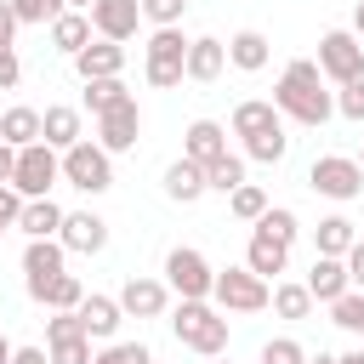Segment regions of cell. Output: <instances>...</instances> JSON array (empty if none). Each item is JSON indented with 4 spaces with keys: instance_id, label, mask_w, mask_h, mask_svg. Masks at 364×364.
I'll use <instances>...</instances> for the list:
<instances>
[{
    "instance_id": "cell-55",
    "label": "cell",
    "mask_w": 364,
    "mask_h": 364,
    "mask_svg": "<svg viewBox=\"0 0 364 364\" xmlns=\"http://www.w3.org/2000/svg\"><path fill=\"white\" fill-rule=\"evenodd\" d=\"M222 364H228V358H222Z\"/></svg>"
},
{
    "instance_id": "cell-9",
    "label": "cell",
    "mask_w": 364,
    "mask_h": 364,
    "mask_svg": "<svg viewBox=\"0 0 364 364\" xmlns=\"http://www.w3.org/2000/svg\"><path fill=\"white\" fill-rule=\"evenodd\" d=\"M165 284L182 296V301H210V284H216V267L193 250V245H176L165 256Z\"/></svg>"
},
{
    "instance_id": "cell-44",
    "label": "cell",
    "mask_w": 364,
    "mask_h": 364,
    "mask_svg": "<svg viewBox=\"0 0 364 364\" xmlns=\"http://www.w3.org/2000/svg\"><path fill=\"white\" fill-rule=\"evenodd\" d=\"M23 80V63H17V51H0V91H11Z\"/></svg>"
},
{
    "instance_id": "cell-48",
    "label": "cell",
    "mask_w": 364,
    "mask_h": 364,
    "mask_svg": "<svg viewBox=\"0 0 364 364\" xmlns=\"http://www.w3.org/2000/svg\"><path fill=\"white\" fill-rule=\"evenodd\" d=\"M11 364H51V353H46V347H17Z\"/></svg>"
},
{
    "instance_id": "cell-19",
    "label": "cell",
    "mask_w": 364,
    "mask_h": 364,
    "mask_svg": "<svg viewBox=\"0 0 364 364\" xmlns=\"http://www.w3.org/2000/svg\"><path fill=\"white\" fill-rule=\"evenodd\" d=\"M222 154H228V131H222L216 119H193V125H188V136H182V159L210 165V159H222Z\"/></svg>"
},
{
    "instance_id": "cell-50",
    "label": "cell",
    "mask_w": 364,
    "mask_h": 364,
    "mask_svg": "<svg viewBox=\"0 0 364 364\" xmlns=\"http://www.w3.org/2000/svg\"><path fill=\"white\" fill-rule=\"evenodd\" d=\"M336 364H364V347H353V353H341Z\"/></svg>"
},
{
    "instance_id": "cell-42",
    "label": "cell",
    "mask_w": 364,
    "mask_h": 364,
    "mask_svg": "<svg viewBox=\"0 0 364 364\" xmlns=\"http://www.w3.org/2000/svg\"><path fill=\"white\" fill-rule=\"evenodd\" d=\"M336 114H341V119H358V125H364V80H347V85L336 91Z\"/></svg>"
},
{
    "instance_id": "cell-3",
    "label": "cell",
    "mask_w": 364,
    "mask_h": 364,
    "mask_svg": "<svg viewBox=\"0 0 364 364\" xmlns=\"http://www.w3.org/2000/svg\"><path fill=\"white\" fill-rule=\"evenodd\" d=\"M142 74H148L154 91H171V85L188 80V40H182V28H154V34H148Z\"/></svg>"
},
{
    "instance_id": "cell-45",
    "label": "cell",
    "mask_w": 364,
    "mask_h": 364,
    "mask_svg": "<svg viewBox=\"0 0 364 364\" xmlns=\"http://www.w3.org/2000/svg\"><path fill=\"white\" fill-rule=\"evenodd\" d=\"M341 262H347V279H353V290H364V239H358V245H353Z\"/></svg>"
},
{
    "instance_id": "cell-1",
    "label": "cell",
    "mask_w": 364,
    "mask_h": 364,
    "mask_svg": "<svg viewBox=\"0 0 364 364\" xmlns=\"http://www.w3.org/2000/svg\"><path fill=\"white\" fill-rule=\"evenodd\" d=\"M273 108H279L284 119H296V125H313V131L336 114V97L324 91V74H318L313 57L284 63V74H279V85H273Z\"/></svg>"
},
{
    "instance_id": "cell-14",
    "label": "cell",
    "mask_w": 364,
    "mask_h": 364,
    "mask_svg": "<svg viewBox=\"0 0 364 364\" xmlns=\"http://www.w3.org/2000/svg\"><path fill=\"white\" fill-rule=\"evenodd\" d=\"M165 301H171V284H165V279H125V284H119L125 318H159Z\"/></svg>"
},
{
    "instance_id": "cell-51",
    "label": "cell",
    "mask_w": 364,
    "mask_h": 364,
    "mask_svg": "<svg viewBox=\"0 0 364 364\" xmlns=\"http://www.w3.org/2000/svg\"><path fill=\"white\" fill-rule=\"evenodd\" d=\"M11 353H17V347H11L6 336H0V364H11Z\"/></svg>"
},
{
    "instance_id": "cell-47",
    "label": "cell",
    "mask_w": 364,
    "mask_h": 364,
    "mask_svg": "<svg viewBox=\"0 0 364 364\" xmlns=\"http://www.w3.org/2000/svg\"><path fill=\"white\" fill-rule=\"evenodd\" d=\"M11 34H17V11L0 0V51H11Z\"/></svg>"
},
{
    "instance_id": "cell-16",
    "label": "cell",
    "mask_w": 364,
    "mask_h": 364,
    "mask_svg": "<svg viewBox=\"0 0 364 364\" xmlns=\"http://www.w3.org/2000/svg\"><path fill=\"white\" fill-rule=\"evenodd\" d=\"M119 318H125L119 296H85V301H80V330H85L91 341H114Z\"/></svg>"
},
{
    "instance_id": "cell-12",
    "label": "cell",
    "mask_w": 364,
    "mask_h": 364,
    "mask_svg": "<svg viewBox=\"0 0 364 364\" xmlns=\"http://www.w3.org/2000/svg\"><path fill=\"white\" fill-rule=\"evenodd\" d=\"M136 131H142V108H136V97L119 102V108H108V114H97V142H102L108 154L136 148Z\"/></svg>"
},
{
    "instance_id": "cell-36",
    "label": "cell",
    "mask_w": 364,
    "mask_h": 364,
    "mask_svg": "<svg viewBox=\"0 0 364 364\" xmlns=\"http://www.w3.org/2000/svg\"><path fill=\"white\" fill-rule=\"evenodd\" d=\"M330 324H341V330L364 336V290H347L341 301H330Z\"/></svg>"
},
{
    "instance_id": "cell-5",
    "label": "cell",
    "mask_w": 364,
    "mask_h": 364,
    "mask_svg": "<svg viewBox=\"0 0 364 364\" xmlns=\"http://www.w3.org/2000/svg\"><path fill=\"white\" fill-rule=\"evenodd\" d=\"M57 176H63V154H57L51 142H28V148H17V176H11V188H17L23 199H51Z\"/></svg>"
},
{
    "instance_id": "cell-20",
    "label": "cell",
    "mask_w": 364,
    "mask_h": 364,
    "mask_svg": "<svg viewBox=\"0 0 364 364\" xmlns=\"http://www.w3.org/2000/svg\"><path fill=\"white\" fill-rule=\"evenodd\" d=\"M222 68H228V46H222V40H210V34L188 40V80L210 85V80H216Z\"/></svg>"
},
{
    "instance_id": "cell-29",
    "label": "cell",
    "mask_w": 364,
    "mask_h": 364,
    "mask_svg": "<svg viewBox=\"0 0 364 364\" xmlns=\"http://www.w3.org/2000/svg\"><path fill=\"white\" fill-rule=\"evenodd\" d=\"M313 239H318V256H347V250L358 245V233H353V222H347V216H324Z\"/></svg>"
},
{
    "instance_id": "cell-23",
    "label": "cell",
    "mask_w": 364,
    "mask_h": 364,
    "mask_svg": "<svg viewBox=\"0 0 364 364\" xmlns=\"http://www.w3.org/2000/svg\"><path fill=\"white\" fill-rule=\"evenodd\" d=\"M165 193H171L176 205H193L199 193H210V188H205V165H193V159H171V165H165Z\"/></svg>"
},
{
    "instance_id": "cell-18",
    "label": "cell",
    "mask_w": 364,
    "mask_h": 364,
    "mask_svg": "<svg viewBox=\"0 0 364 364\" xmlns=\"http://www.w3.org/2000/svg\"><path fill=\"white\" fill-rule=\"evenodd\" d=\"M40 142H51L57 154H68L74 142H85V136H80V108H68V102H51V108L40 114Z\"/></svg>"
},
{
    "instance_id": "cell-46",
    "label": "cell",
    "mask_w": 364,
    "mask_h": 364,
    "mask_svg": "<svg viewBox=\"0 0 364 364\" xmlns=\"http://www.w3.org/2000/svg\"><path fill=\"white\" fill-rule=\"evenodd\" d=\"M11 176H17V148L0 142V188H11Z\"/></svg>"
},
{
    "instance_id": "cell-2",
    "label": "cell",
    "mask_w": 364,
    "mask_h": 364,
    "mask_svg": "<svg viewBox=\"0 0 364 364\" xmlns=\"http://www.w3.org/2000/svg\"><path fill=\"white\" fill-rule=\"evenodd\" d=\"M176 341L182 347H193V353H205V358H222V347H228V313L222 307H210V301H176Z\"/></svg>"
},
{
    "instance_id": "cell-35",
    "label": "cell",
    "mask_w": 364,
    "mask_h": 364,
    "mask_svg": "<svg viewBox=\"0 0 364 364\" xmlns=\"http://www.w3.org/2000/svg\"><path fill=\"white\" fill-rule=\"evenodd\" d=\"M228 210H233L239 222H262V210H267V193H262L256 182H245V188H233V193H228Z\"/></svg>"
},
{
    "instance_id": "cell-25",
    "label": "cell",
    "mask_w": 364,
    "mask_h": 364,
    "mask_svg": "<svg viewBox=\"0 0 364 364\" xmlns=\"http://www.w3.org/2000/svg\"><path fill=\"white\" fill-rule=\"evenodd\" d=\"M284 262H290V245H279V239H267V233H250L245 267H250L256 279H279V273H284Z\"/></svg>"
},
{
    "instance_id": "cell-41",
    "label": "cell",
    "mask_w": 364,
    "mask_h": 364,
    "mask_svg": "<svg viewBox=\"0 0 364 364\" xmlns=\"http://www.w3.org/2000/svg\"><path fill=\"white\" fill-rule=\"evenodd\" d=\"M182 11H188V0H142V17H148L154 28H176Z\"/></svg>"
},
{
    "instance_id": "cell-49",
    "label": "cell",
    "mask_w": 364,
    "mask_h": 364,
    "mask_svg": "<svg viewBox=\"0 0 364 364\" xmlns=\"http://www.w3.org/2000/svg\"><path fill=\"white\" fill-rule=\"evenodd\" d=\"M353 34H358V40H364V0H358V6H353Z\"/></svg>"
},
{
    "instance_id": "cell-8",
    "label": "cell",
    "mask_w": 364,
    "mask_h": 364,
    "mask_svg": "<svg viewBox=\"0 0 364 364\" xmlns=\"http://www.w3.org/2000/svg\"><path fill=\"white\" fill-rule=\"evenodd\" d=\"M307 188L324 193V199H341V205H347V199L364 193V165L347 159V154H318L313 171H307Z\"/></svg>"
},
{
    "instance_id": "cell-39",
    "label": "cell",
    "mask_w": 364,
    "mask_h": 364,
    "mask_svg": "<svg viewBox=\"0 0 364 364\" xmlns=\"http://www.w3.org/2000/svg\"><path fill=\"white\" fill-rule=\"evenodd\" d=\"M91 364H154V353H148L142 341H108Z\"/></svg>"
},
{
    "instance_id": "cell-10",
    "label": "cell",
    "mask_w": 364,
    "mask_h": 364,
    "mask_svg": "<svg viewBox=\"0 0 364 364\" xmlns=\"http://www.w3.org/2000/svg\"><path fill=\"white\" fill-rule=\"evenodd\" d=\"M63 262H68L63 239H28V250H23V284H28V296H34V301H46L51 279H63V273H68Z\"/></svg>"
},
{
    "instance_id": "cell-33",
    "label": "cell",
    "mask_w": 364,
    "mask_h": 364,
    "mask_svg": "<svg viewBox=\"0 0 364 364\" xmlns=\"http://www.w3.org/2000/svg\"><path fill=\"white\" fill-rule=\"evenodd\" d=\"M256 233H267V239H279V245H296V210H284V205H267L262 210V222H256Z\"/></svg>"
},
{
    "instance_id": "cell-11",
    "label": "cell",
    "mask_w": 364,
    "mask_h": 364,
    "mask_svg": "<svg viewBox=\"0 0 364 364\" xmlns=\"http://www.w3.org/2000/svg\"><path fill=\"white\" fill-rule=\"evenodd\" d=\"M136 23H142V0H91V28L97 40H136Z\"/></svg>"
},
{
    "instance_id": "cell-40",
    "label": "cell",
    "mask_w": 364,
    "mask_h": 364,
    "mask_svg": "<svg viewBox=\"0 0 364 364\" xmlns=\"http://www.w3.org/2000/svg\"><path fill=\"white\" fill-rule=\"evenodd\" d=\"M262 364H307V353L296 336H273V341H262Z\"/></svg>"
},
{
    "instance_id": "cell-24",
    "label": "cell",
    "mask_w": 364,
    "mask_h": 364,
    "mask_svg": "<svg viewBox=\"0 0 364 364\" xmlns=\"http://www.w3.org/2000/svg\"><path fill=\"white\" fill-rule=\"evenodd\" d=\"M63 216H68V210H63L57 199H28L23 216H17V228H23L28 239H57V233H63Z\"/></svg>"
},
{
    "instance_id": "cell-37",
    "label": "cell",
    "mask_w": 364,
    "mask_h": 364,
    "mask_svg": "<svg viewBox=\"0 0 364 364\" xmlns=\"http://www.w3.org/2000/svg\"><path fill=\"white\" fill-rule=\"evenodd\" d=\"M284 148H290L284 125H279V131H262V136H250V142H245V154H250V159H262V165H279V159H284Z\"/></svg>"
},
{
    "instance_id": "cell-38",
    "label": "cell",
    "mask_w": 364,
    "mask_h": 364,
    "mask_svg": "<svg viewBox=\"0 0 364 364\" xmlns=\"http://www.w3.org/2000/svg\"><path fill=\"white\" fill-rule=\"evenodd\" d=\"M6 6L17 11V23H46V28H51V23L68 11L63 0H6Z\"/></svg>"
},
{
    "instance_id": "cell-4",
    "label": "cell",
    "mask_w": 364,
    "mask_h": 364,
    "mask_svg": "<svg viewBox=\"0 0 364 364\" xmlns=\"http://www.w3.org/2000/svg\"><path fill=\"white\" fill-rule=\"evenodd\" d=\"M210 301L222 313H262V307H273V284L256 279L250 267H222L210 284Z\"/></svg>"
},
{
    "instance_id": "cell-22",
    "label": "cell",
    "mask_w": 364,
    "mask_h": 364,
    "mask_svg": "<svg viewBox=\"0 0 364 364\" xmlns=\"http://www.w3.org/2000/svg\"><path fill=\"white\" fill-rule=\"evenodd\" d=\"M91 34H97V28H91V11H63V17L51 23V46H57L63 57H80V51L91 46Z\"/></svg>"
},
{
    "instance_id": "cell-15",
    "label": "cell",
    "mask_w": 364,
    "mask_h": 364,
    "mask_svg": "<svg viewBox=\"0 0 364 364\" xmlns=\"http://www.w3.org/2000/svg\"><path fill=\"white\" fill-rule=\"evenodd\" d=\"M307 290H313V301H341L347 290H353V279H347V262L341 256H313V273H307Z\"/></svg>"
},
{
    "instance_id": "cell-43",
    "label": "cell",
    "mask_w": 364,
    "mask_h": 364,
    "mask_svg": "<svg viewBox=\"0 0 364 364\" xmlns=\"http://www.w3.org/2000/svg\"><path fill=\"white\" fill-rule=\"evenodd\" d=\"M23 205H28V199H23L17 188H0V228H17V216H23Z\"/></svg>"
},
{
    "instance_id": "cell-27",
    "label": "cell",
    "mask_w": 364,
    "mask_h": 364,
    "mask_svg": "<svg viewBox=\"0 0 364 364\" xmlns=\"http://www.w3.org/2000/svg\"><path fill=\"white\" fill-rule=\"evenodd\" d=\"M0 142H11V148H28V142H40V108H6L0 114Z\"/></svg>"
},
{
    "instance_id": "cell-31",
    "label": "cell",
    "mask_w": 364,
    "mask_h": 364,
    "mask_svg": "<svg viewBox=\"0 0 364 364\" xmlns=\"http://www.w3.org/2000/svg\"><path fill=\"white\" fill-rule=\"evenodd\" d=\"M119 102H131L125 80H85V108H91V114H108V108H119Z\"/></svg>"
},
{
    "instance_id": "cell-7",
    "label": "cell",
    "mask_w": 364,
    "mask_h": 364,
    "mask_svg": "<svg viewBox=\"0 0 364 364\" xmlns=\"http://www.w3.org/2000/svg\"><path fill=\"white\" fill-rule=\"evenodd\" d=\"M63 176L80 188V193H108L114 188V154L102 142H74L63 154Z\"/></svg>"
},
{
    "instance_id": "cell-13",
    "label": "cell",
    "mask_w": 364,
    "mask_h": 364,
    "mask_svg": "<svg viewBox=\"0 0 364 364\" xmlns=\"http://www.w3.org/2000/svg\"><path fill=\"white\" fill-rule=\"evenodd\" d=\"M57 239H63V250H74V256H97V250L108 245V222L91 216V210H68Z\"/></svg>"
},
{
    "instance_id": "cell-28",
    "label": "cell",
    "mask_w": 364,
    "mask_h": 364,
    "mask_svg": "<svg viewBox=\"0 0 364 364\" xmlns=\"http://www.w3.org/2000/svg\"><path fill=\"white\" fill-rule=\"evenodd\" d=\"M205 188H210V193H222V199H228L233 188H245V159H239V154L210 159V165H205Z\"/></svg>"
},
{
    "instance_id": "cell-34",
    "label": "cell",
    "mask_w": 364,
    "mask_h": 364,
    "mask_svg": "<svg viewBox=\"0 0 364 364\" xmlns=\"http://www.w3.org/2000/svg\"><path fill=\"white\" fill-rule=\"evenodd\" d=\"M80 301H85V284H80L74 273L51 279V290H46V307H51V313H80Z\"/></svg>"
},
{
    "instance_id": "cell-52",
    "label": "cell",
    "mask_w": 364,
    "mask_h": 364,
    "mask_svg": "<svg viewBox=\"0 0 364 364\" xmlns=\"http://www.w3.org/2000/svg\"><path fill=\"white\" fill-rule=\"evenodd\" d=\"M307 364H336V353H313V358H307Z\"/></svg>"
},
{
    "instance_id": "cell-56",
    "label": "cell",
    "mask_w": 364,
    "mask_h": 364,
    "mask_svg": "<svg viewBox=\"0 0 364 364\" xmlns=\"http://www.w3.org/2000/svg\"><path fill=\"white\" fill-rule=\"evenodd\" d=\"M0 233H6V228H0Z\"/></svg>"
},
{
    "instance_id": "cell-6",
    "label": "cell",
    "mask_w": 364,
    "mask_h": 364,
    "mask_svg": "<svg viewBox=\"0 0 364 364\" xmlns=\"http://www.w3.org/2000/svg\"><path fill=\"white\" fill-rule=\"evenodd\" d=\"M318 74L347 85V80H364V40L353 28H330L318 34Z\"/></svg>"
},
{
    "instance_id": "cell-53",
    "label": "cell",
    "mask_w": 364,
    "mask_h": 364,
    "mask_svg": "<svg viewBox=\"0 0 364 364\" xmlns=\"http://www.w3.org/2000/svg\"><path fill=\"white\" fill-rule=\"evenodd\" d=\"M63 6H68V11H91V0H63Z\"/></svg>"
},
{
    "instance_id": "cell-32",
    "label": "cell",
    "mask_w": 364,
    "mask_h": 364,
    "mask_svg": "<svg viewBox=\"0 0 364 364\" xmlns=\"http://www.w3.org/2000/svg\"><path fill=\"white\" fill-rule=\"evenodd\" d=\"M273 313L279 318H307L313 313V290L307 284H273Z\"/></svg>"
},
{
    "instance_id": "cell-21",
    "label": "cell",
    "mask_w": 364,
    "mask_h": 364,
    "mask_svg": "<svg viewBox=\"0 0 364 364\" xmlns=\"http://www.w3.org/2000/svg\"><path fill=\"white\" fill-rule=\"evenodd\" d=\"M284 125V114L273 108V102H262V97H245L239 108H233V136H262V131H279Z\"/></svg>"
},
{
    "instance_id": "cell-17",
    "label": "cell",
    "mask_w": 364,
    "mask_h": 364,
    "mask_svg": "<svg viewBox=\"0 0 364 364\" xmlns=\"http://www.w3.org/2000/svg\"><path fill=\"white\" fill-rule=\"evenodd\" d=\"M74 68H80V80H119V68H125V46H114V40H91V46L74 57Z\"/></svg>"
},
{
    "instance_id": "cell-54",
    "label": "cell",
    "mask_w": 364,
    "mask_h": 364,
    "mask_svg": "<svg viewBox=\"0 0 364 364\" xmlns=\"http://www.w3.org/2000/svg\"><path fill=\"white\" fill-rule=\"evenodd\" d=\"M358 165H364V154H358Z\"/></svg>"
},
{
    "instance_id": "cell-26",
    "label": "cell",
    "mask_w": 364,
    "mask_h": 364,
    "mask_svg": "<svg viewBox=\"0 0 364 364\" xmlns=\"http://www.w3.org/2000/svg\"><path fill=\"white\" fill-rule=\"evenodd\" d=\"M267 57H273V51H267V34H262V28H239V34L228 40V63L245 68V74L267 68Z\"/></svg>"
},
{
    "instance_id": "cell-30",
    "label": "cell",
    "mask_w": 364,
    "mask_h": 364,
    "mask_svg": "<svg viewBox=\"0 0 364 364\" xmlns=\"http://www.w3.org/2000/svg\"><path fill=\"white\" fill-rule=\"evenodd\" d=\"M46 353H51V364H91V358H97L85 330H74V336H51V341H46Z\"/></svg>"
}]
</instances>
